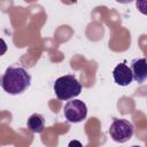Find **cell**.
<instances>
[{
    "instance_id": "cell-5",
    "label": "cell",
    "mask_w": 147,
    "mask_h": 147,
    "mask_svg": "<svg viewBox=\"0 0 147 147\" xmlns=\"http://www.w3.org/2000/svg\"><path fill=\"white\" fill-rule=\"evenodd\" d=\"M114 80L119 86H127L133 80V74L131 68H129L125 63H119L115 67L113 71Z\"/></svg>"
},
{
    "instance_id": "cell-9",
    "label": "cell",
    "mask_w": 147,
    "mask_h": 147,
    "mask_svg": "<svg viewBox=\"0 0 147 147\" xmlns=\"http://www.w3.org/2000/svg\"><path fill=\"white\" fill-rule=\"evenodd\" d=\"M68 147H83V145H82V142L78 141V140H71V141L69 142Z\"/></svg>"
},
{
    "instance_id": "cell-3",
    "label": "cell",
    "mask_w": 147,
    "mask_h": 147,
    "mask_svg": "<svg viewBox=\"0 0 147 147\" xmlns=\"http://www.w3.org/2000/svg\"><path fill=\"white\" fill-rule=\"evenodd\" d=\"M109 134L116 142H126L133 136V125L126 119L115 118L109 127Z\"/></svg>"
},
{
    "instance_id": "cell-4",
    "label": "cell",
    "mask_w": 147,
    "mask_h": 147,
    "mask_svg": "<svg viewBox=\"0 0 147 147\" xmlns=\"http://www.w3.org/2000/svg\"><path fill=\"white\" fill-rule=\"evenodd\" d=\"M64 117L70 123H79L87 116V107L82 100H71L64 105Z\"/></svg>"
},
{
    "instance_id": "cell-7",
    "label": "cell",
    "mask_w": 147,
    "mask_h": 147,
    "mask_svg": "<svg viewBox=\"0 0 147 147\" xmlns=\"http://www.w3.org/2000/svg\"><path fill=\"white\" fill-rule=\"evenodd\" d=\"M28 129L33 133H41L45 129V118L40 114H33L26 122Z\"/></svg>"
},
{
    "instance_id": "cell-2",
    "label": "cell",
    "mask_w": 147,
    "mask_h": 147,
    "mask_svg": "<svg viewBox=\"0 0 147 147\" xmlns=\"http://www.w3.org/2000/svg\"><path fill=\"white\" fill-rule=\"evenodd\" d=\"M54 92L59 100H70L80 94L82 85L74 75H64L55 80Z\"/></svg>"
},
{
    "instance_id": "cell-10",
    "label": "cell",
    "mask_w": 147,
    "mask_h": 147,
    "mask_svg": "<svg viewBox=\"0 0 147 147\" xmlns=\"http://www.w3.org/2000/svg\"><path fill=\"white\" fill-rule=\"evenodd\" d=\"M131 147H140V146H131Z\"/></svg>"
},
{
    "instance_id": "cell-8",
    "label": "cell",
    "mask_w": 147,
    "mask_h": 147,
    "mask_svg": "<svg viewBox=\"0 0 147 147\" xmlns=\"http://www.w3.org/2000/svg\"><path fill=\"white\" fill-rule=\"evenodd\" d=\"M136 6L141 14L147 15V0H138L136 2Z\"/></svg>"
},
{
    "instance_id": "cell-1",
    "label": "cell",
    "mask_w": 147,
    "mask_h": 147,
    "mask_svg": "<svg viewBox=\"0 0 147 147\" xmlns=\"http://www.w3.org/2000/svg\"><path fill=\"white\" fill-rule=\"evenodd\" d=\"M31 85V75L20 65H10L1 78V87L11 95L23 93Z\"/></svg>"
},
{
    "instance_id": "cell-6",
    "label": "cell",
    "mask_w": 147,
    "mask_h": 147,
    "mask_svg": "<svg viewBox=\"0 0 147 147\" xmlns=\"http://www.w3.org/2000/svg\"><path fill=\"white\" fill-rule=\"evenodd\" d=\"M131 70L133 74V79L139 84L144 83L147 79V60L145 57L133 60Z\"/></svg>"
}]
</instances>
